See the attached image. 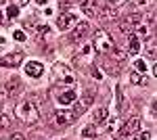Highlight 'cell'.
<instances>
[{
    "label": "cell",
    "mask_w": 157,
    "mask_h": 140,
    "mask_svg": "<svg viewBox=\"0 0 157 140\" xmlns=\"http://www.w3.org/2000/svg\"><path fill=\"white\" fill-rule=\"evenodd\" d=\"M15 115H17L19 121L32 126V123H36L38 119H40V111H38V107L32 100H21L19 105L15 107Z\"/></svg>",
    "instance_id": "1"
},
{
    "label": "cell",
    "mask_w": 157,
    "mask_h": 140,
    "mask_svg": "<svg viewBox=\"0 0 157 140\" xmlns=\"http://www.w3.org/2000/svg\"><path fill=\"white\" fill-rule=\"evenodd\" d=\"M113 38H111V34H107L105 29H98L97 34H94V40H92V48L97 50L98 55H107V52H111L113 50Z\"/></svg>",
    "instance_id": "2"
},
{
    "label": "cell",
    "mask_w": 157,
    "mask_h": 140,
    "mask_svg": "<svg viewBox=\"0 0 157 140\" xmlns=\"http://www.w3.org/2000/svg\"><path fill=\"white\" fill-rule=\"evenodd\" d=\"M82 115L80 109H65V111H55V123L65 128V126H71L78 117Z\"/></svg>",
    "instance_id": "3"
},
{
    "label": "cell",
    "mask_w": 157,
    "mask_h": 140,
    "mask_svg": "<svg viewBox=\"0 0 157 140\" xmlns=\"http://www.w3.org/2000/svg\"><path fill=\"white\" fill-rule=\"evenodd\" d=\"M145 23V15H140V13H134V15H130L128 19H124L120 23V32L121 34H134V29L138 27V25Z\"/></svg>",
    "instance_id": "4"
},
{
    "label": "cell",
    "mask_w": 157,
    "mask_h": 140,
    "mask_svg": "<svg viewBox=\"0 0 157 140\" xmlns=\"http://www.w3.org/2000/svg\"><path fill=\"white\" fill-rule=\"evenodd\" d=\"M75 100H78V90H75V86L61 88V92L57 94V103H59V105H71Z\"/></svg>",
    "instance_id": "5"
},
{
    "label": "cell",
    "mask_w": 157,
    "mask_h": 140,
    "mask_svg": "<svg viewBox=\"0 0 157 140\" xmlns=\"http://www.w3.org/2000/svg\"><path fill=\"white\" fill-rule=\"evenodd\" d=\"M75 23H78V17H75L73 13H61L59 17H57V27H59L61 32H63V29L73 27Z\"/></svg>",
    "instance_id": "6"
},
{
    "label": "cell",
    "mask_w": 157,
    "mask_h": 140,
    "mask_svg": "<svg viewBox=\"0 0 157 140\" xmlns=\"http://www.w3.org/2000/svg\"><path fill=\"white\" fill-rule=\"evenodd\" d=\"M140 128V119L138 117H130L128 121H124V126H121V136H134L136 132Z\"/></svg>",
    "instance_id": "7"
},
{
    "label": "cell",
    "mask_w": 157,
    "mask_h": 140,
    "mask_svg": "<svg viewBox=\"0 0 157 140\" xmlns=\"http://www.w3.org/2000/svg\"><path fill=\"white\" fill-rule=\"evenodd\" d=\"M86 34H88V23H78L73 27V32L69 34V42H71V44H78V42L84 40Z\"/></svg>",
    "instance_id": "8"
},
{
    "label": "cell",
    "mask_w": 157,
    "mask_h": 140,
    "mask_svg": "<svg viewBox=\"0 0 157 140\" xmlns=\"http://www.w3.org/2000/svg\"><path fill=\"white\" fill-rule=\"evenodd\" d=\"M21 61H23V52H13V55H6L0 59V65L2 67H19Z\"/></svg>",
    "instance_id": "9"
},
{
    "label": "cell",
    "mask_w": 157,
    "mask_h": 140,
    "mask_svg": "<svg viewBox=\"0 0 157 140\" xmlns=\"http://www.w3.org/2000/svg\"><path fill=\"white\" fill-rule=\"evenodd\" d=\"M25 73H27V78H40V75L44 73V65L38 63V61H27Z\"/></svg>",
    "instance_id": "10"
},
{
    "label": "cell",
    "mask_w": 157,
    "mask_h": 140,
    "mask_svg": "<svg viewBox=\"0 0 157 140\" xmlns=\"http://www.w3.org/2000/svg\"><path fill=\"white\" fill-rule=\"evenodd\" d=\"M80 9L84 11L86 17H97V15H98L97 0H82V2H80Z\"/></svg>",
    "instance_id": "11"
},
{
    "label": "cell",
    "mask_w": 157,
    "mask_h": 140,
    "mask_svg": "<svg viewBox=\"0 0 157 140\" xmlns=\"http://www.w3.org/2000/svg\"><path fill=\"white\" fill-rule=\"evenodd\" d=\"M138 50H140V38L138 36L130 34L128 36V46H126V52L128 55H138Z\"/></svg>",
    "instance_id": "12"
},
{
    "label": "cell",
    "mask_w": 157,
    "mask_h": 140,
    "mask_svg": "<svg viewBox=\"0 0 157 140\" xmlns=\"http://www.w3.org/2000/svg\"><path fill=\"white\" fill-rule=\"evenodd\" d=\"M19 90H21V82H19V78H11L9 82L4 84V92L11 94V96H15Z\"/></svg>",
    "instance_id": "13"
},
{
    "label": "cell",
    "mask_w": 157,
    "mask_h": 140,
    "mask_svg": "<svg viewBox=\"0 0 157 140\" xmlns=\"http://www.w3.org/2000/svg\"><path fill=\"white\" fill-rule=\"evenodd\" d=\"M107 117H109V109H107V107H101V109H97V111H94L92 121H94V123H103Z\"/></svg>",
    "instance_id": "14"
},
{
    "label": "cell",
    "mask_w": 157,
    "mask_h": 140,
    "mask_svg": "<svg viewBox=\"0 0 157 140\" xmlns=\"http://www.w3.org/2000/svg\"><path fill=\"white\" fill-rule=\"evenodd\" d=\"M130 82H132V84H138V86H143V84H147V78L143 75V73H136V71H132V73H130Z\"/></svg>",
    "instance_id": "15"
},
{
    "label": "cell",
    "mask_w": 157,
    "mask_h": 140,
    "mask_svg": "<svg viewBox=\"0 0 157 140\" xmlns=\"http://www.w3.org/2000/svg\"><path fill=\"white\" fill-rule=\"evenodd\" d=\"M6 17H9V19H17V17H19V6H17V4H9V6H6Z\"/></svg>",
    "instance_id": "16"
},
{
    "label": "cell",
    "mask_w": 157,
    "mask_h": 140,
    "mask_svg": "<svg viewBox=\"0 0 157 140\" xmlns=\"http://www.w3.org/2000/svg\"><path fill=\"white\" fill-rule=\"evenodd\" d=\"M6 128H11V117L6 113H0V132H4Z\"/></svg>",
    "instance_id": "17"
},
{
    "label": "cell",
    "mask_w": 157,
    "mask_h": 140,
    "mask_svg": "<svg viewBox=\"0 0 157 140\" xmlns=\"http://www.w3.org/2000/svg\"><path fill=\"white\" fill-rule=\"evenodd\" d=\"M55 73H57V75H61V78H65V75H71L67 65H55Z\"/></svg>",
    "instance_id": "18"
},
{
    "label": "cell",
    "mask_w": 157,
    "mask_h": 140,
    "mask_svg": "<svg viewBox=\"0 0 157 140\" xmlns=\"http://www.w3.org/2000/svg\"><path fill=\"white\" fill-rule=\"evenodd\" d=\"M92 98H94L92 92H84V96H82V107H90L92 105Z\"/></svg>",
    "instance_id": "19"
},
{
    "label": "cell",
    "mask_w": 157,
    "mask_h": 140,
    "mask_svg": "<svg viewBox=\"0 0 157 140\" xmlns=\"http://www.w3.org/2000/svg\"><path fill=\"white\" fill-rule=\"evenodd\" d=\"M145 48H147V52H149V57H151V59L155 57V40H153V38L145 44Z\"/></svg>",
    "instance_id": "20"
},
{
    "label": "cell",
    "mask_w": 157,
    "mask_h": 140,
    "mask_svg": "<svg viewBox=\"0 0 157 140\" xmlns=\"http://www.w3.org/2000/svg\"><path fill=\"white\" fill-rule=\"evenodd\" d=\"M134 69H136V73H143V75H145L147 73V63L145 61H136V63H134Z\"/></svg>",
    "instance_id": "21"
},
{
    "label": "cell",
    "mask_w": 157,
    "mask_h": 140,
    "mask_svg": "<svg viewBox=\"0 0 157 140\" xmlns=\"http://www.w3.org/2000/svg\"><path fill=\"white\" fill-rule=\"evenodd\" d=\"M128 0H107V9H120L121 4H126Z\"/></svg>",
    "instance_id": "22"
},
{
    "label": "cell",
    "mask_w": 157,
    "mask_h": 140,
    "mask_svg": "<svg viewBox=\"0 0 157 140\" xmlns=\"http://www.w3.org/2000/svg\"><path fill=\"white\" fill-rule=\"evenodd\" d=\"M111 52H115V59H117V61H124V59L128 57V52H126V50H121V48H115V46H113V50H111Z\"/></svg>",
    "instance_id": "23"
},
{
    "label": "cell",
    "mask_w": 157,
    "mask_h": 140,
    "mask_svg": "<svg viewBox=\"0 0 157 140\" xmlns=\"http://www.w3.org/2000/svg\"><path fill=\"white\" fill-rule=\"evenodd\" d=\"M151 138V134H149V132H136V136H134V140H149Z\"/></svg>",
    "instance_id": "24"
},
{
    "label": "cell",
    "mask_w": 157,
    "mask_h": 140,
    "mask_svg": "<svg viewBox=\"0 0 157 140\" xmlns=\"http://www.w3.org/2000/svg\"><path fill=\"white\" fill-rule=\"evenodd\" d=\"M13 38H15V40H17V42H25V38H27V36H25L23 32H21V29H17V32H15V34H13Z\"/></svg>",
    "instance_id": "25"
},
{
    "label": "cell",
    "mask_w": 157,
    "mask_h": 140,
    "mask_svg": "<svg viewBox=\"0 0 157 140\" xmlns=\"http://www.w3.org/2000/svg\"><path fill=\"white\" fill-rule=\"evenodd\" d=\"M82 134H84V136H97V130H92V126H86V128L82 130Z\"/></svg>",
    "instance_id": "26"
},
{
    "label": "cell",
    "mask_w": 157,
    "mask_h": 140,
    "mask_svg": "<svg viewBox=\"0 0 157 140\" xmlns=\"http://www.w3.org/2000/svg\"><path fill=\"white\" fill-rule=\"evenodd\" d=\"M36 32H38L40 36H42V34H48V25H46V23H44V25H42V23L36 25Z\"/></svg>",
    "instance_id": "27"
},
{
    "label": "cell",
    "mask_w": 157,
    "mask_h": 140,
    "mask_svg": "<svg viewBox=\"0 0 157 140\" xmlns=\"http://www.w3.org/2000/svg\"><path fill=\"white\" fill-rule=\"evenodd\" d=\"M115 92H117V96H115V98H117V109H121V100H124V96H121V86L115 88Z\"/></svg>",
    "instance_id": "28"
},
{
    "label": "cell",
    "mask_w": 157,
    "mask_h": 140,
    "mask_svg": "<svg viewBox=\"0 0 157 140\" xmlns=\"http://www.w3.org/2000/svg\"><path fill=\"white\" fill-rule=\"evenodd\" d=\"M105 17H107V19H115V17H117V9H107Z\"/></svg>",
    "instance_id": "29"
},
{
    "label": "cell",
    "mask_w": 157,
    "mask_h": 140,
    "mask_svg": "<svg viewBox=\"0 0 157 140\" xmlns=\"http://www.w3.org/2000/svg\"><path fill=\"white\" fill-rule=\"evenodd\" d=\"M92 75H94L97 80H103V78H101V71H98L97 67H92Z\"/></svg>",
    "instance_id": "30"
},
{
    "label": "cell",
    "mask_w": 157,
    "mask_h": 140,
    "mask_svg": "<svg viewBox=\"0 0 157 140\" xmlns=\"http://www.w3.org/2000/svg\"><path fill=\"white\" fill-rule=\"evenodd\" d=\"M147 2H149V0H134V4H136V6H145Z\"/></svg>",
    "instance_id": "31"
},
{
    "label": "cell",
    "mask_w": 157,
    "mask_h": 140,
    "mask_svg": "<svg viewBox=\"0 0 157 140\" xmlns=\"http://www.w3.org/2000/svg\"><path fill=\"white\" fill-rule=\"evenodd\" d=\"M11 140H25V138H23V134H13Z\"/></svg>",
    "instance_id": "32"
},
{
    "label": "cell",
    "mask_w": 157,
    "mask_h": 140,
    "mask_svg": "<svg viewBox=\"0 0 157 140\" xmlns=\"http://www.w3.org/2000/svg\"><path fill=\"white\" fill-rule=\"evenodd\" d=\"M46 2H48V0H36V4H38V6H42V4H46Z\"/></svg>",
    "instance_id": "33"
},
{
    "label": "cell",
    "mask_w": 157,
    "mask_h": 140,
    "mask_svg": "<svg viewBox=\"0 0 157 140\" xmlns=\"http://www.w3.org/2000/svg\"><path fill=\"white\" fill-rule=\"evenodd\" d=\"M15 2H17V4H27L29 0H15Z\"/></svg>",
    "instance_id": "34"
},
{
    "label": "cell",
    "mask_w": 157,
    "mask_h": 140,
    "mask_svg": "<svg viewBox=\"0 0 157 140\" xmlns=\"http://www.w3.org/2000/svg\"><path fill=\"white\" fill-rule=\"evenodd\" d=\"M4 46V38H2V36H0V48Z\"/></svg>",
    "instance_id": "35"
},
{
    "label": "cell",
    "mask_w": 157,
    "mask_h": 140,
    "mask_svg": "<svg viewBox=\"0 0 157 140\" xmlns=\"http://www.w3.org/2000/svg\"><path fill=\"white\" fill-rule=\"evenodd\" d=\"M0 23H2V11H0Z\"/></svg>",
    "instance_id": "36"
},
{
    "label": "cell",
    "mask_w": 157,
    "mask_h": 140,
    "mask_svg": "<svg viewBox=\"0 0 157 140\" xmlns=\"http://www.w3.org/2000/svg\"><path fill=\"white\" fill-rule=\"evenodd\" d=\"M67 2H73V0H67Z\"/></svg>",
    "instance_id": "37"
}]
</instances>
